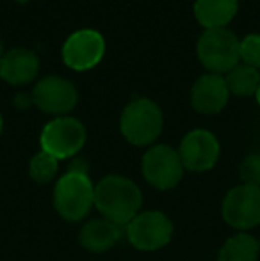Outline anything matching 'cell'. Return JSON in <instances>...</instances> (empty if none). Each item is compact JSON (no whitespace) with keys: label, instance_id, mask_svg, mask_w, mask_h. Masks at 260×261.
<instances>
[{"label":"cell","instance_id":"cell-1","mask_svg":"<svg viewBox=\"0 0 260 261\" xmlns=\"http://www.w3.org/2000/svg\"><path fill=\"white\" fill-rule=\"evenodd\" d=\"M141 206L143 192L130 178L107 174L94 185V208L118 226L125 227L141 212Z\"/></svg>","mask_w":260,"mask_h":261},{"label":"cell","instance_id":"cell-2","mask_svg":"<svg viewBox=\"0 0 260 261\" xmlns=\"http://www.w3.org/2000/svg\"><path fill=\"white\" fill-rule=\"evenodd\" d=\"M164 128L162 109L150 98H134L120 117V132L127 142L137 148L153 146Z\"/></svg>","mask_w":260,"mask_h":261},{"label":"cell","instance_id":"cell-3","mask_svg":"<svg viewBox=\"0 0 260 261\" xmlns=\"http://www.w3.org/2000/svg\"><path fill=\"white\" fill-rule=\"evenodd\" d=\"M52 203L66 222H80L94 208V185L89 174L66 171L54 185Z\"/></svg>","mask_w":260,"mask_h":261},{"label":"cell","instance_id":"cell-4","mask_svg":"<svg viewBox=\"0 0 260 261\" xmlns=\"http://www.w3.org/2000/svg\"><path fill=\"white\" fill-rule=\"evenodd\" d=\"M241 39L228 29H210L198 38L196 55L208 73L226 75L241 62Z\"/></svg>","mask_w":260,"mask_h":261},{"label":"cell","instance_id":"cell-5","mask_svg":"<svg viewBox=\"0 0 260 261\" xmlns=\"http://www.w3.org/2000/svg\"><path fill=\"white\" fill-rule=\"evenodd\" d=\"M87 141L86 126L77 117L61 116L43 126L39 135L41 151L56 156L57 160H72L80 153Z\"/></svg>","mask_w":260,"mask_h":261},{"label":"cell","instance_id":"cell-6","mask_svg":"<svg viewBox=\"0 0 260 261\" xmlns=\"http://www.w3.org/2000/svg\"><path fill=\"white\" fill-rule=\"evenodd\" d=\"M125 237L137 251H159L173 238V222L159 210H141L125 226Z\"/></svg>","mask_w":260,"mask_h":261},{"label":"cell","instance_id":"cell-7","mask_svg":"<svg viewBox=\"0 0 260 261\" xmlns=\"http://www.w3.org/2000/svg\"><path fill=\"white\" fill-rule=\"evenodd\" d=\"M141 172L153 189L170 190L182 181L185 169L177 149L168 144H153L143 155Z\"/></svg>","mask_w":260,"mask_h":261},{"label":"cell","instance_id":"cell-8","mask_svg":"<svg viewBox=\"0 0 260 261\" xmlns=\"http://www.w3.org/2000/svg\"><path fill=\"white\" fill-rule=\"evenodd\" d=\"M223 220L237 231H250L260 226V187L241 185L228 190L221 203Z\"/></svg>","mask_w":260,"mask_h":261},{"label":"cell","instance_id":"cell-9","mask_svg":"<svg viewBox=\"0 0 260 261\" xmlns=\"http://www.w3.org/2000/svg\"><path fill=\"white\" fill-rule=\"evenodd\" d=\"M32 103L50 116H68L79 101V93L73 82L64 76L50 75L38 80L31 93Z\"/></svg>","mask_w":260,"mask_h":261},{"label":"cell","instance_id":"cell-10","mask_svg":"<svg viewBox=\"0 0 260 261\" xmlns=\"http://www.w3.org/2000/svg\"><path fill=\"white\" fill-rule=\"evenodd\" d=\"M177 151L185 171L207 172L218 164L221 146L212 132L196 128L182 137Z\"/></svg>","mask_w":260,"mask_h":261},{"label":"cell","instance_id":"cell-11","mask_svg":"<svg viewBox=\"0 0 260 261\" xmlns=\"http://www.w3.org/2000/svg\"><path fill=\"white\" fill-rule=\"evenodd\" d=\"M63 62L73 71L93 69L105 55V39L98 31L80 29L69 34L63 45Z\"/></svg>","mask_w":260,"mask_h":261},{"label":"cell","instance_id":"cell-12","mask_svg":"<svg viewBox=\"0 0 260 261\" xmlns=\"http://www.w3.org/2000/svg\"><path fill=\"white\" fill-rule=\"evenodd\" d=\"M230 100V91L226 87L225 76L205 73L195 82L191 89V105L198 114L214 116L226 107Z\"/></svg>","mask_w":260,"mask_h":261},{"label":"cell","instance_id":"cell-13","mask_svg":"<svg viewBox=\"0 0 260 261\" xmlns=\"http://www.w3.org/2000/svg\"><path fill=\"white\" fill-rule=\"evenodd\" d=\"M39 73V59L29 48H13L0 61V79L9 86L31 84Z\"/></svg>","mask_w":260,"mask_h":261},{"label":"cell","instance_id":"cell-14","mask_svg":"<svg viewBox=\"0 0 260 261\" xmlns=\"http://www.w3.org/2000/svg\"><path fill=\"white\" fill-rule=\"evenodd\" d=\"M123 233L125 231H122V226L104 219V217H98V219L84 222V226L79 231V242L86 251L102 254V252L111 251L122 240Z\"/></svg>","mask_w":260,"mask_h":261},{"label":"cell","instance_id":"cell-15","mask_svg":"<svg viewBox=\"0 0 260 261\" xmlns=\"http://www.w3.org/2000/svg\"><path fill=\"white\" fill-rule=\"evenodd\" d=\"M195 18L205 29H226L239 11V0H195Z\"/></svg>","mask_w":260,"mask_h":261},{"label":"cell","instance_id":"cell-16","mask_svg":"<svg viewBox=\"0 0 260 261\" xmlns=\"http://www.w3.org/2000/svg\"><path fill=\"white\" fill-rule=\"evenodd\" d=\"M260 254L258 240L250 233L232 234L226 238L218 252V261H257Z\"/></svg>","mask_w":260,"mask_h":261},{"label":"cell","instance_id":"cell-17","mask_svg":"<svg viewBox=\"0 0 260 261\" xmlns=\"http://www.w3.org/2000/svg\"><path fill=\"white\" fill-rule=\"evenodd\" d=\"M225 82L230 94H233V96H255L260 86V73L258 69L239 62L232 71H228L225 75Z\"/></svg>","mask_w":260,"mask_h":261},{"label":"cell","instance_id":"cell-18","mask_svg":"<svg viewBox=\"0 0 260 261\" xmlns=\"http://www.w3.org/2000/svg\"><path fill=\"white\" fill-rule=\"evenodd\" d=\"M57 171H59V160L45 151L36 153L29 162V174L36 183L41 185L52 181L57 176Z\"/></svg>","mask_w":260,"mask_h":261},{"label":"cell","instance_id":"cell-19","mask_svg":"<svg viewBox=\"0 0 260 261\" xmlns=\"http://www.w3.org/2000/svg\"><path fill=\"white\" fill-rule=\"evenodd\" d=\"M241 64L260 69V34H248L239 45Z\"/></svg>","mask_w":260,"mask_h":261},{"label":"cell","instance_id":"cell-20","mask_svg":"<svg viewBox=\"0 0 260 261\" xmlns=\"http://www.w3.org/2000/svg\"><path fill=\"white\" fill-rule=\"evenodd\" d=\"M239 178L244 185L260 187V155L253 153L243 158L239 165Z\"/></svg>","mask_w":260,"mask_h":261},{"label":"cell","instance_id":"cell-21","mask_svg":"<svg viewBox=\"0 0 260 261\" xmlns=\"http://www.w3.org/2000/svg\"><path fill=\"white\" fill-rule=\"evenodd\" d=\"M68 171H73V172H84L87 174L89 172V164L86 162V158H79V156H73L72 162L68 165Z\"/></svg>","mask_w":260,"mask_h":261},{"label":"cell","instance_id":"cell-22","mask_svg":"<svg viewBox=\"0 0 260 261\" xmlns=\"http://www.w3.org/2000/svg\"><path fill=\"white\" fill-rule=\"evenodd\" d=\"M13 103H14L16 109H20V110H25V109H29L31 105H34V103H32V96H31V94H27V93H18L16 96H14Z\"/></svg>","mask_w":260,"mask_h":261},{"label":"cell","instance_id":"cell-23","mask_svg":"<svg viewBox=\"0 0 260 261\" xmlns=\"http://www.w3.org/2000/svg\"><path fill=\"white\" fill-rule=\"evenodd\" d=\"M4 57V45H2V39H0V61H2Z\"/></svg>","mask_w":260,"mask_h":261},{"label":"cell","instance_id":"cell-24","mask_svg":"<svg viewBox=\"0 0 260 261\" xmlns=\"http://www.w3.org/2000/svg\"><path fill=\"white\" fill-rule=\"evenodd\" d=\"M255 98H257V103L260 105V86H258V89H257V93H255Z\"/></svg>","mask_w":260,"mask_h":261},{"label":"cell","instance_id":"cell-25","mask_svg":"<svg viewBox=\"0 0 260 261\" xmlns=\"http://www.w3.org/2000/svg\"><path fill=\"white\" fill-rule=\"evenodd\" d=\"M2 128H4V121H2V114H0V135H2Z\"/></svg>","mask_w":260,"mask_h":261},{"label":"cell","instance_id":"cell-26","mask_svg":"<svg viewBox=\"0 0 260 261\" xmlns=\"http://www.w3.org/2000/svg\"><path fill=\"white\" fill-rule=\"evenodd\" d=\"M14 2H20V4H27V2H31V0H14Z\"/></svg>","mask_w":260,"mask_h":261}]
</instances>
